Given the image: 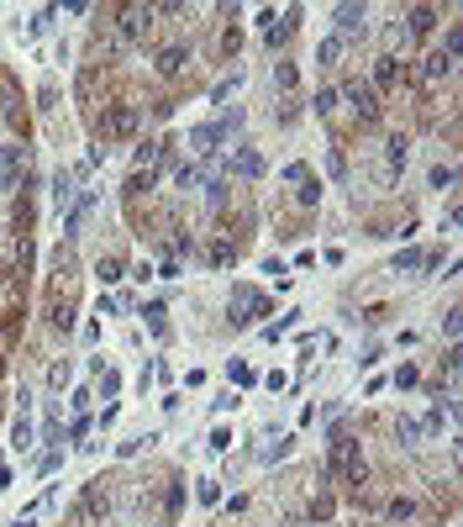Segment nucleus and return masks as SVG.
<instances>
[{
    "instance_id": "f257e3e1",
    "label": "nucleus",
    "mask_w": 463,
    "mask_h": 527,
    "mask_svg": "<svg viewBox=\"0 0 463 527\" xmlns=\"http://www.w3.org/2000/svg\"><path fill=\"white\" fill-rule=\"evenodd\" d=\"M237 121H242V116L232 111V116H222V121H211V127H195V132H189V148H195V153H216V143H222Z\"/></svg>"
},
{
    "instance_id": "f03ea898",
    "label": "nucleus",
    "mask_w": 463,
    "mask_h": 527,
    "mask_svg": "<svg viewBox=\"0 0 463 527\" xmlns=\"http://www.w3.org/2000/svg\"><path fill=\"white\" fill-rule=\"evenodd\" d=\"M147 26H153V6H127L116 16V37H121V43H132V37H142Z\"/></svg>"
},
{
    "instance_id": "7ed1b4c3",
    "label": "nucleus",
    "mask_w": 463,
    "mask_h": 527,
    "mask_svg": "<svg viewBox=\"0 0 463 527\" xmlns=\"http://www.w3.org/2000/svg\"><path fill=\"white\" fill-rule=\"evenodd\" d=\"M269 301L258 290H237V301H232V327H253V317H264Z\"/></svg>"
},
{
    "instance_id": "20e7f679",
    "label": "nucleus",
    "mask_w": 463,
    "mask_h": 527,
    "mask_svg": "<svg viewBox=\"0 0 463 527\" xmlns=\"http://www.w3.org/2000/svg\"><path fill=\"white\" fill-rule=\"evenodd\" d=\"M337 96H348V101H353V111H358L363 121H379V96H374V85L353 79V85H348V90H337Z\"/></svg>"
},
{
    "instance_id": "39448f33",
    "label": "nucleus",
    "mask_w": 463,
    "mask_h": 527,
    "mask_svg": "<svg viewBox=\"0 0 463 527\" xmlns=\"http://www.w3.org/2000/svg\"><path fill=\"white\" fill-rule=\"evenodd\" d=\"M137 132V106H111L105 116V138H132Z\"/></svg>"
},
{
    "instance_id": "423d86ee",
    "label": "nucleus",
    "mask_w": 463,
    "mask_h": 527,
    "mask_svg": "<svg viewBox=\"0 0 463 527\" xmlns=\"http://www.w3.org/2000/svg\"><path fill=\"white\" fill-rule=\"evenodd\" d=\"M21 164H26V148H0V190H11V185H16Z\"/></svg>"
},
{
    "instance_id": "0eeeda50",
    "label": "nucleus",
    "mask_w": 463,
    "mask_h": 527,
    "mask_svg": "<svg viewBox=\"0 0 463 527\" xmlns=\"http://www.w3.org/2000/svg\"><path fill=\"white\" fill-rule=\"evenodd\" d=\"M363 16H369V11H363V6H337V26H343V32H337V37H343V43H348L353 32L363 37Z\"/></svg>"
},
{
    "instance_id": "6e6552de",
    "label": "nucleus",
    "mask_w": 463,
    "mask_h": 527,
    "mask_svg": "<svg viewBox=\"0 0 463 527\" xmlns=\"http://www.w3.org/2000/svg\"><path fill=\"white\" fill-rule=\"evenodd\" d=\"M184 63H189V53H184L180 43L158 53V74H169V79H174V74H184Z\"/></svg>"
},
{
    "instance_id": "1a4fd4ad",
    "label": "nucleus",
    "mask_w": 463,
    "mask_h": 527,
    "mask_svg": "<svg viewBox=\"0 0 463 527\" xmlns=\"http://www.w3.org/2000/svg\"><path fill=\"white\" fill-rule=\"evenodd\" d=\"M232 174H242V180H258V174H264V158H258L253 148H242V153L232 158Z\"/></svg>"
},
{
    "instance_id": "9d476101",
    "label": "nucleus",
    "mask_w": 463,
    "mask_h": 527,
    "mask_svg": "<svg viewBox=\"0 0 463 527\" xmlns=\"http://www.w3.org/2000/svg\"><path fill=\"white\" fill-rule=\"evenodd\" d=\"M374 85H379V90H395V85H400V58H379V63H374Z\"/></svg>"
},
{
    "instance_id": "9b49d317",
    "label": "nucleus",
    "mask_w": 463,
    "mask_h": 527,
    "mask_svg": "<svg viewBox=\"0 0 463 527\" xmlns=\"http://www.w3.org/2000/svg\"><path fill=\"white\" fill-rule=\"evenodd\" d=\"M421 74H427L432 85H437V79H453V58H447V53H432V58L421 63Z\"/></svg>"
},
{
    "instance_id": "f8f14e48",
    "label": "nucleus",
    "mask_w": 463,
    "mask_h": 527,
    "mask_svg": "<svg viewBox=\"0 0 463 527\" xmlns=\"http://www.w3.org/2000/svg\"><path fill=\"white\" fill-rule=\"evenodd\" d=\"M74 180H79L74 169H58V174H53V200H58V206H63V200H74V195H79V190H74Z\"/></svg>"
},
{
    "instance_id": "ddd939ff",
    "label": "nucleus",
    "mask_w": 463,
    "mask_h": 527,
    "mask_svg": "<svg viewBox=\"0 0 463 527\" xmlns=\"http://www.w3.org/2000/svg\"><path fill=\"white\" fill-rule=\"evenodd\" d=\"M405 21H411V32H416V37H427L432 26H437V11H432V6H416V11H411Z\"/></svg>"
},
{
    "instance_id": "4468645a",
    "label": "nucleus",
    "mask_w": 463,
    "mask_h": 527,
    "mask_svg": "<svg viewBox=\"0 0 463 527\" xmlns=\"http://www.w3.org/2000/svg\"><path fill=\"white\" fill-rule=\"evenodd\" d=\"M405 158H411V143L395 132V138H390V169H405Z\"/></svg>"
},
{
    "instance_id": "2eb2a0df",
    "label": "nucleus",
    "mask_w": 463,
    "mask_h": 527,
    "mask_svg": "<svg viewBox=\"0 0 463 527\" xmlns=\"http://www.w3.org/2000/svg\"><path fill=\"white\" fill-rule=\"evenodd\" d=\"M343 48H348L343 37H326V43L316 48V63H337V58H343Z\"/></svg>"
},
{
    "instance_id": "dca6fc26",
    "label": "nucleus",
    "mask_w": 463,
    "mask_h": 527,
    "mask_svg": "<svg viewBox=\"0 0 463 527\" xmlns=\"http://www.w3.org/2000/svg\"><path fill=\"white\" fill-rule=\"evenodd\" d=\"M421 264H427V253H416V248L395 253V275H405V269H421Z\"/></svg>"
},
{
    "instance_id": "f3484780",
    "label": "nucleus",
    "mask_w": 463,
    "mask_h": 527,
    "mask_svg": "<svg viewBox=\"0 0 463 527\" xmlns=\"http://www.w3.org/2000/svg\"><path fill=\"white\" fill-rule=\"evenodd\" d=\"M206 259H211L216 269H222V264H232V259H237V248H232V242H211V248H206Z\"/></svg>"
},
{
    "instance_id": "a211bd4d",
    "label": "nucleus",
    "mask_w": 463,
    "mask_h": 527,
    "mask_svg": "<svg viewBox=\"0 0 463 527\" xmlns=\"http://www.w3.org/2000/svg\"><path fill=\"white\" fill-rule=\"evenodd\" d=\"M95 275H100V285H116V280H121V259H100Z\"/></svg>"
},
{
    "instance_id": "6ab92c4d",
    "label": "nucleus",
    "mask_w": 463,
    "mask_h": 527,
    "mask_svg": "<svg viewBox=\"0 0 463 527\" xmlns=\"http://www.w3.org/2000/svg\"><path fill=\"white\" fill-rule=\"evenodd\" d=\"M295 200H301V206H316V200H321V180H301Z\"/></svg>"
},
{
    "instance_id": "aec40b11",
    "label": "nucleus",
    "mask_w": 463,
    "mask_h": 527,
    "mask_svg": "<svg viewBox=\"0 0 463 527\" xmlns=\"http://www.w3.org/2000/svg\"><path fill=\"white\" fill-rule=\"evenodd\" d=\"M11 449H32V427H26V416L11 427Z\"/></svg>"
},
{
    "instance_id": "412c9836",
    "label": "nucleus",
    "mask_w": 463,
    "mask_h": 527,
    "mask_svg": "<svg viewBox=\"0 0 463 527\" xmlns=\"http://www.w3.org/2000/svg\"><path fill=\"white\" fill-rule=\"evenodd\" d=\"M385 511H390V522H405V517H411V511H416V506H411V501H405V496H395V501H390Z\"/></svg>"
},
{
    "instance_id": "4be33fe9",
    "label": "nucleus",
    "mask_w": 463,
    "mask_h": 527,
    "mask_svg": "<svg viewBox=\"0 0 463 527\" xmlns=\"http://www.w3.org/2000/svg\"><path fill=\"white\" fill-rule=\"evenodd\" d=\"M337 101H343V96H337V90H316V116L337 111Z\"/></svg>"
},
{
    "instance_id": "5701e85b",
    "label": "nucleus",
    "mask_w": 463,
    "mask_h": 527,
    "mask_svg": "<svg viewBox=\"0 0 463 527\" xmlns=\"http://www.w3.org/2000/svg\"><path fill=\"white\" fill-rule=\"evenodd\" d=\"M53 327H58V332H69V327H74V312H69V306H63V301L53 306Z\"/></svg>"
},
{
    "instance_id": "b1692460",
    "label": "nucleus",
    "mask_w": 463,
    "mask_h": 527,
    "mask_svg": "<svg viewBox=\"0 0 463 527\" xmlns=\"http://www.w3.org/2000/svg\"><path fill=\"white\" fill-rule=\"evenodd\" d=\"M453 180H458V174H453V164H437V169H432V185H437V190H447Z\"/></svg>"
},
{
    "instance_id": "393cba45",
    "label": "nucleus",
    "mask_w": 463,
    "mask_h": 527,
    "mask_svg": "<svg viewBox=\"0 0 463 527\" xmlns=\"http://www.w3.org/2000/svg\"><path fill=\"white\" fill-rule=\"evenodd\" d=\"M274 79H279L284 90H295V79H301V74H295V63H279V69H274Z\"/></svg>"
},
{
    "instance_id": "a878e982",
    "label": "nucleus",
    "mask_w": 463,
    "mask_h": 527,
    "mask_svg": "<svg viewBox=\"0 0 463 527\" xmlns=\"http://www.w3.org/2000/svg\"><path fill=\"white\" fill-rule=\"evenodd\" d=\"M69 374H74V369H69V359H63V364H53V369H48V380H53V385H69Z\"/></svg>"
},
{
    "instance_id": "bb28decb",
    "label": "nucleus",
    "mask_w": 463,
    "mask_h": 527,
    "mask_svg": "<svg viewBox=\"0 0 463 527\" xmlns=\"http://www.w3.org/2000/svg\"><path fill=\"white\" fill-rule=\"evenodd\" d=\"M421 374H416V364H400V369H395V385H416Z\"/></svg>"
},
{
    "instance_id": "cd10ccee",
    "label": "nucleus",
    "mask_w": 463,
    "mask_h": 527,
    "mask_svg": "<svg viewBox=\"0 0 463 527\" xmlns=\"http://www.w3.org/2000/svg\"><path fill=\"white\" fill-rule=\"evenodd\" d=\"M458 48H463V32H458V26H447V48L442 53H447V58H458Z\"/></svg>"
},
{
    "instance_id": "c85d7f7f",
    "label": "nucleus",
    "mask_w": 463,
    "mask_h": 527,
    "mask_svg": "<svg viewBox=\"0 0 463 527\" xmlns=\"http://www.w3.org/2000/svg\"><path fill=\"white\" fill-rule=\"evenodd\" d=\"M400 438H405V443H416V438H421V427L411 422V416H400Z\"/></svg>"
},
{
    "instance_id": "c756f323",
    "label": "nucleus",
    "mask_w": 463,
    "mask_h": 527,
    "mask_svg": "<svg viewBox=\"0 0 463 527\" xmlns=\"http://www.w3.org/2000/svg\"><path fill=\"white\" fill-rule=\"evenodd\" d=\"M180 185H184V190H189V185H200V169H195V164H184V169H180Z\"/></svg>"
}]
</instances>
